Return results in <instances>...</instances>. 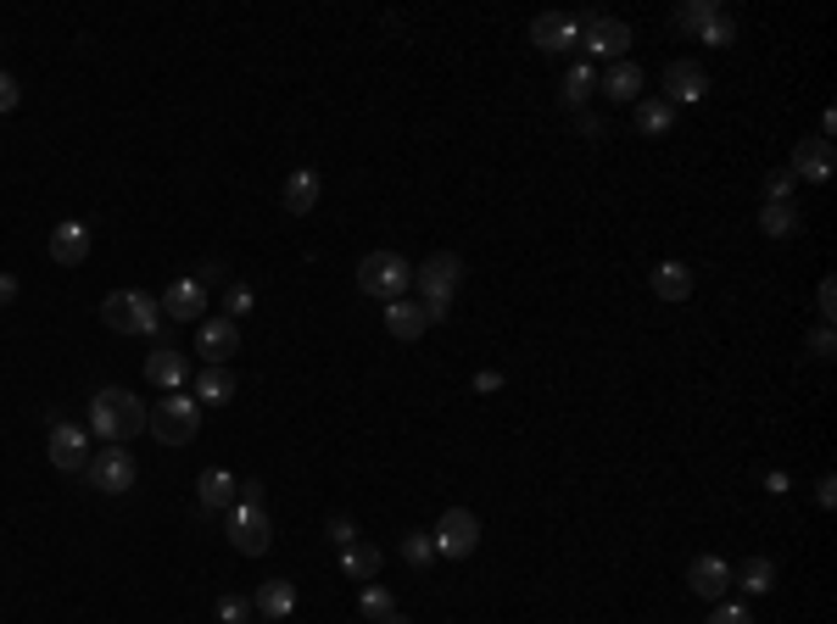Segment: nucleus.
<instances>
[{"label":"nucleus","mask_w":837,"mask_h":624,"mask_svg":"<svg viewBox=\"0 0 837 624\" xmlns=\"http://www.w3.org/2000/svg\"><path fill=\"white\" fill-rule=\"evenodd\" d=\"M385 624H407V613H396V618H385Z\"/></svg>","instance_id":"nucleus-48"},{"label":"nucleus","mask_w":837,"mask_h":624,"mask_svg":"<svg viewBox=\"0 0 837 624\" xmlns=\"http://www.w3.org/2000/svg\"><path fill=\"white\" fill-rule=\"evenodd\" d=\"M146 379L168 396V390H185V385L196 379V368H190V357H179L174 346H157V351L146 357Z\"/></svg>","instance_id":"nucleus-17"},{"label":"nucleus","mask_w":837,"mask_h":624,"mask_svg":"<svg viewBox=\"0 0 837 624\" xmlns=\"http://www.w3.org/2000/svg\"><path fill=\"white\" fill-rule=\"evenodd\" d=\"M687 585H692V596H703V602H720V596L731 591V563H726V557H715V552H703V557H692V568H687Z\"/></svg>","instance_id":"nucleus-18"},{"label":"nucleus","mask_w":837,"mask_h":624,"mask_svg":"<svg viewBox=\"0 0 837 624\" xmlns=\"http://www.w3.org/2000/svg\"><path fill=\"white\" fill-rule=\"evenodd\" d=\"M246 618H252V596L224 591V596H218V624H246Z\"/></svg>","instance_id":"nucleus-35"},{"label":"nucleus","mask_w":837,"mask_h":624,"mask_svg":"<svg viewBox=\"0 0 837 624\" xmlns=\"http://www.w3.org/2000/svg\"><path fill=\"white\" fill-rule=\"evenodd\" d=\"M240 502H263V479H240Z\"/></svg>","instance_id":"nucleus-46"},{"label":"nucleus","mask_w":837,"mask_h":624,"mask_svg":"<svg viewBox=\"0 0 837 624\" xmlns=\"http://www.w3.org/2000/svg\"><path fill=\"white\" fill-rule=\"evenodd\" d=\"M90 429H96L107 446H124V440H135V435L146 429V402H140L135 390H124V385H107V390H96V402H90Z\"/></svg>","instance_id":"nucleus-1"},{"label":"nucleus","mask_w":837,"mask_h":624,"mask_svg":"<svg viewBox=\"0 0 837 624\" xmlns=\"http://www.w3.org/2000/svg\"><path fill=\"white\" fill-rule=\"evenodd\" d=\"M581 135H587V140H598V135H603V123H598L592 112H581Z\"/></svg>","instance_id":"nucleus-47"},{"label":"nucleus","mask_w":837,"mask_h":624,"mask_svg":"<svg viewBox=\"0 0 837 624\" xmlns=\"http://www.w3.org/2000/svg\"><path fill=\"white\" fill-rule=\"evenodd\" d=\"M190 385H196L190 396H196L201 407H224V402L235 396V374H229V368H207V363H201V374H196Z\"/></svg>","instance_id":"nucleus-25"},{"label":"nucleus","mask_w":837,"mask_h":624,"mask_svg":"<svg viewBox=\"0 0 837 624\" xmlns=\"http://www.w3.org/2000/svg\"><path fill=\"white\" fill-rule=\"evenodd\" d=\"M163 318H174V324H201V313H207V290L196 285V279H174L168 290H163Z\"/></svg>","instance_id":"nucleus-16"},{"label":"nucleus","mask_w":837,"mask_h":624,"mask_svg":"<svg viewBox=\"0 0 837 624\" xmlns=\"http://www.w3.org/2000/svg\"><path fill=\"white\" fill-rule=\"evenodd\" d=\"M531 46L548 51V57H564L570 46H581V23H575L570 12H542V18L531 23Z\"/></svg>","instance_id":"nucleus-12"},{"label":"nucleus","mask_w":837,"mask_h":624,"mask_svg":"<svg viewBox=\"0 0 837 624\" xmlns=\"http://www.w3.org/2000/svg\"><path fill=\"white\" fill-rule=\"evenodd\" d=\"M240 351V329L229 318H201L196 329V357H207V368H224Z\"/></svg>","instance_id":"nucleus-14"},{"label":"nucleus","mask_w":837,"mask_h":624,"mask_svg":"<svg viewBox=\"0 0 837 624\" xmlns=\"http://www.w3.org/2000/svg\"><path fill=\"white\" fill-rule=\"evenodd\" d=\"M815 502H820V507H831V502H837V479H831V474H820V485H815Z\"/></svg>","instance_id":"nucleus-44"},{"label":"nucleus","mask_w":837,"mask_h":624,"mask_svg":"<svg viewBox=\"0 0 837 624\" xmlns=\"http://www.w3.org/2000/svg\"><path fill=\"white\" fill-rule=\"evenodd\" d=\"M235 496H240V479H235L229 468H207V474L196 479V502H201V513H229V507H235Z\"/></svg>","instance_id":"nucleus-19"},{"label":"nucleus","mask_w":837,"mask_h":624,"mask_svg":"<svg viewBox=\"0 0 837 624\" xmlns=\"http://www.w3.org/2000/svg\"><path fill=\"white\" fill-rule=\"evenodd\" d=\"M329 541H335V546L346 552V546L357 541V524H352V518H329Z\"/></svg>","instance_id":"nucleus-43"},{"label":"nucleus","mask_w":837,"mask_h":624,"mask_svg":"<svg viewBox=\"0 0 837 624\" xmlns=\"http://www.w3.org/2000/svg\"><path fill=\"white\" fill-rule=\"evenodd\" d=\"M413 285V268L396 257V251H368L357 257V290L374 296V301H402Z\"/></svg>","instance_id":"nucleus-5"},{"label":"nucleus","mask_w":837,"mask_h":624,"mask_svg":"<svg viewBox=\"0 0 837 624\" xmlns=\"http://www.w3.org/2000/svg\"><path fill=\"white\" fill-rule=\"evenodd\" d=\"M318 190H324L318 174H313V168H296V174L279 185V207H285L291 218H307V212L318 207Z\"/></svg>","instance_id":"nucleus-21"},{"label":"nucleus","mask_w":837,"mask_h":624,"mask_svg":"<svg viewBox=\"0 0 837 624\" xmlns=\"http://www.w3.org/2000/svg\"><path fill=\"white\" fill-rule=\"evenodd\" d=\"M190 279H196L201 290H213V285H224V263H213V257H207V263H201V268H196Z\"/></svg>","instance_id":"nucleus-42"},{"label":"nucleus","mask_w":837,"mask_h":624,"mask_svg":"<svg viewBox=\"0 0 837 624\" xmlns=\"http://www.w3.org/2000/svg\"><path fill=\"white\" fill-rule=\"evenodd\" d=\"M413 285H418V296H425L431 324H442V318H447V307H453V296H459V285H464V263H459L453 251H436L431 263H418V268H413Z\"/></svg>","instance_id":"nucleus-3"},{"label":"nucleus","mask_w":837,"mask_h":624,"mask_svg":"<svg viewBox=\"0 0 837 624\" xmlns=\"http://www.w3.org/2000/svg\"><path fill=\"white\" fill-rule=\"evenodd\" d=\"M90 485H96V491H107V496L135 491V457H129L124 446H101V452L90 457Z\"/></svg>","instance_id":"nucleus-9"},{"label":"nucleus","mask_w":837,"mask_h":624,"mask_svg":"<svg viewBox=\"0 0 837 624\" xmlns=\"http://www.w3.org/2000/svg\"><path fill=\"white\" fill-rule=\"evenodd\" d=\"M357 613H363V624H385V618H396L402 607H396V596H391L385 585H374V580H368V585L357 591Z\"/></svg>","instance_id":"nucleus-29"},{"label":"nucleus","mask_w":837,"mask_h":624,"mask_svg":"<svg viewBox=\"0 0 837 624\" xmlns=\"http://www.w3.org/2000/svg\"><path fill=\"white\" fill-rule=\"evenodd\" d=\"M626 46H631V29L620 23V18H587L581 23V51H592V57H609V62H620L626 57Z\"/></svg>","instance_id":"nucleus-10"},{"label":"nucleus","mask_w":837,"mask_h":624,"mask_svg":"<svg viewBox=\"0 0 837 624\" xmlns=\"http://www.w3.org/2000/svg\"><path fill=\"white\" fill-rule=\"evenodd\" d=\"M7 301H18V279H12V274H0V307H7Z\"/></svg>","instance_id":"nucleus-45"},{"label":"nucleus","mask_w":837,"mask_h":624,"mask_svg":"<svg viewBox=\"0 0 837 624\" xmlns=\"http://www.w3.org/2000/svg\"><path fill=\"white\" fill-rule=\"evenodd\" d=\"M698 40H703V46H715V51H720V46H731V40H737V23H731V18H726V12H720V18H715V23H709V29H703V34H698Z\"/></svg>","instance_id":"nucleus-38"},{"label":"nucleus","mask_w":837,"mask_h":624,"mask_svg":"<svg viewBox=\"0 0 837 624\" xmlns=\"http://www.w3.org/2000/svg\"><path fill=\"white\" fill-rule=\"evenodd\" d=\"M146 429H151L163 446H190L196 429H201V402L185 396V390H168L163 402L146 407Z\"/></svg>","instance_id":"nucleus-2"},{"label":"nucleus","mask_w":837,"mask_h":624,"mask_svg":"<svg viewBox=\"0 0 837 624\" xmlns=\"http://www.w3.org/2000/svg\"><path fill=\"white\" fill-rule=\"evenodd\" d=\"M676 129V107L670 101H637V135H648V140H664Z\"/></svg>","instance_id":"nucleus-27"},{"label":"nucleus","mask_w":837,"mask_h":624,"mask_svg":"<svg viewBox=\"0 0 837 624\" xmlns=\"http://www.w3.org/2000/svg\"><path fill=\"white\" fill-rule=\"evenodd\" d=\"M592 85H598V79H592V68H587V62H575V68L564 73V90H559V96H564V107H570V112H587Z\"/></svg>","instance_id":"nucleus-30"},{"label":"nucleus","mask_w":837,"mask_h":624,"mask_svg":"<svg viewBox=\"0 0 837 624\" xmlns=\"http://www.w3.org/2000/svg\"><path fill=\"white\" fill-rule=\"evenodd\" d=\"M792 185H798V179H792L787 168H770L759 190H765V201H792Z\"/></svg>","instance_id":"nucleus-36"},{"label":"nucleus","mask_w":837,"mask_h":624,"mask_svg":"<svg viewBox=\"0 0 837 624\" xmlns=\"http://www.w3.org/2000/svg\"><path fill=\"white\" fill-rule=\"evenodd\" d=\"M804 351H809L815 363H831V351H837V335H831V324H815V329H809V340H804Z\"/></svg>","instance_id":"nucleus-34"},{"label":"nucleus","mask_w":837,"mask_h":624,"mask_svg":"<svg viewBox=\"0 0 837 624\" xmlns=\"http://www.w3.org/2000/svg\"><path fill=\"white\" fill-rule=\"evenodd\" d=\"M431 557H436V546H431V529H402V563H413V568H431Z\"/></svg>","instance_id":"nucleus-33"},{"label":"nucleus","mask_w":837,"mask_h":624,"mask_svg":"<svg viewBox=\"0 0 837 624\" xmlns=\"http://www.w3.org/2000/svg\"><path fill=\"white\" fill-rule=\"evenodd\" d=\"M46 251H51L57 268H79V263L90 257V224H85V218H62V224L51 229Z\"/></svg>","instance_id":"nucleus-13"},{"label":"nucleus","mask_w":837,"mask_h":624,"mask_svg":"<svg viewBox=\"0 0 837 624\" xmlns=\"http://www.w3.org/2000/svg\"><path fill=\"white\" fill-rule=\"evenodd\" d=\"M715 18H720V7H715V0H687V7H681V12L670 18V23H676L681 34H703V29H709Z\"/></svg>","instance_id":"nucleus-32"},{"label":"nucleus","mask_w":837,"mask_h":624,"mask_svg":"<svg viewBox=\"0 0 837 624\" xmlns=\"http://www.w3.org/2000/svg\"><path fill=\"white\" fill-rule=\"evenodd\" d=\"M815 307H820V324H831V313H837V285H831V279H820V290H815Z\"/></svg>","instance_id":"nucleus-40"},{"label":"nucleus","mask_w":837,"mask_h":624,"mask_svg":"<svg viewBox=\"0 0 837 624\" xmlns=\"http://www.w3.org/2000/svg\"><path fill=\"white\" fill-rule=\"evenodd\" d=\"M380 563H385V552H380V546H368V541H352V546L341 552V568H346V580H363V585L380 574Z\"/></svg>","instance_id":"nucleus-28"},{"label":"nucleus","mask_w":837,"mask_h":624,"mask_svg":"<svg viewBox=\"0 0 837 624\" xmlns=\"http://www.w3.org/2000/svg\"><path fill=\"white\" fill-rule=\"evenodd\" d=\"M101 324H107L112 335H157L168 318H163L157 296H146V290H112V296L101 301Z\"/></svg>","instance_id":"nucleus-4"},{"label":"nucleus","mask_w":837,"mask_h":624,"mask_svg":"<svg viewBox=\"0 0 837 624\" xmlns=\"http://www.w3.org/2000/svg\"><path fill=\"white\" fill-rule=\"evenodd\" d=\"M804 229V218H798V207L792 201H759V235H770V240H792Z\"/></svg>","instance_id":"nucleus-22"},{"label":"nucleus","mask_w":837,"mask_h":624,"mask_svg":"<svg viewBox=\"0 0 837 624\" xmlns=\"http://www.w3.org/2000/svg\"><path fill=\"white\" fill-rule=\"evenodd\" d=\"M603 96H609L614 107L642 101V68H637V62H614V68L603 73Z\"/></svg>","instance_id":"nucleus-24"},{"label":"nucleus","mask_w":837,"mask_h":624,"mask_svg":"<svg viewBox=\"0 0 837 624\" xmlns=\"http://www.w3.org/2000/svg\"><path fill=\"white\" fill-rule=\"evenodd\" d=\"M731 585H742L748 596H765V591L776 585V568H770L765 557H748L742 568H731Z\"/></svg>","instance_id":"nucleus-31"},{"label":"nucleus","mask_w":837,"mask_h":624,"mask_svg":"<svg viewBox=\"0 0 837 624\" xmlns=\"http://www.w3.org/2000/svg\"><path fill=\"white\" fill-rule=\"evenodd\" d=\"M709 624H754V613L742 602H715L709 607Z\"/></svg>","instance_id":"nucleus-39"},{"label":"nucleus","mask_w":837,"mask_h":624,"mask_svg":"<svg viewBox=\"0 0 837 624\" xmlns=\"http://www.w3.org/2000/svg\"><path fill=\"white\" fill-rule=\"evenodd\" d=\"M18 101H23V85H18L12 73H0V112H12Z\"/></svg>","instance_id":"nucleus-41"},{"label":"nucleus","mask_w":837,"mask_h":624,"mask_svg":"<svg viewBox=\"0 0 837 624\" xmlns=\"http://www.w3.org/2000/svg\"><path fill=\"white\" fill-rule=\"evenodd\" d=\"M787 174H792V179H804V185H826V179H831V140H820V135L798 140V146H792Z\"/></svg>","instance_id":"nucleus-15"},{"label":"nucleus","mask_w":837,"mask_h":624,"mask_svg":"<svg viewBox=\"0 0 837 624\" xmlns=\"http://www.w3.org/2000/svg\"><path fill=\"white\" fill-rule=\"evenodd\" d=\"M431 546H436V557H470L481 546V518L470 507H447L431 529Z\"/></svg>","instance_id":"nucleus-7"},{"label":"nucleus","mask_w":837,"mask_h":624,"mask_svg":"<svg viewBox=\"0 0 837 624\" xmlns=\"http://www.w3.org/2000/svg\"><path fill=\"white\" fill-rule=\"evenodd\" d=\"M46 452H51V463H57L62 474H79V468H90V435H85L79 424H51V435H46Z\"/></svg>","instance_id":"nucleus-11"},{"label":"nucleus","mask_w":837,"mask_h":624,"mask_svg":"<svg viewBox=\"0 0 837 624\" xmlns=\"http://www.w3.org/2000/svg\"><path fill=\"white\" fill-rule=\"evenodd\" d=\"M385 329H391V340H418L431 329V313H425V301H385Z\"/></svg>","instance_id":"nucleus-20"},{"label":"nucleus","mask_w":837,"mask_h":624,"mask_svg":"<svg viewBox=\"0 0 837 624\" xmlns=\"http://www.w3.org/2000/svg\"><path fill=\"white\" fill-rule=\"evenodd\" d=\"M224 518H229V541H235V552L263 557V552L274 546V524H268V507H263V502H235Z\"/></svg>","instance_id":"nucleus-6"},{"label":"nucleus","mask_w":837,"mask_h":624,"mask_svg":"<svg viewBox=\"0 0 837 624\" xmlns=\"http://www.w3.org/2000/svg\"><path fill=\"white\" fill-rule=\"evenodd\" d=\"M703 90H709V73H703V62H692V57H676V62L664 68V96H659V101H670V107L681 112V107L703 101Z\"/></svg>","instance_id":"nucleus-8"},{"label":"nucleus","mask_w":837,"mask_h":624,"mask_svg":"<svg viewBox=\"0 0 837 624\" xmlns=\"http://www.w3.org/2000/svg\"><path fill=\"white\" fill-rule=\"evenodd\" d=\"M648 285H653L659 301H687V296H692V268H687V263H659V268L648 274Z\"/></svg>","instance_id":"nucleus-23"},{"label":"nucleus","mask_w":837,"mask_h":624,"mask_svg":"<svg viewBox=\"0 0 837 624\" xmlns=\"http://www.w3.org/2000/svg\"><path fill=\"white\" fill-rule=\"evenodd\" d=\"M240 313H252V285H224V318L235 324Z\"/></svg>","instance_id":"nucleus-37"},{"label":"nucleus","mask_w":837,"mask_h":624,"mask_svg":"<svg viewBox=\"0 0 837 624\" xmlns=\"http://www.w3.org/2000/svg\"><path fill=\"white\" fill-rule=\"evenodd\" d=\"M252 607H263V618H285V613L296 607V585H291V580H263V585L252 591Z\"/></svg>","instance_id":"nucleus-26"}]
</instances>
